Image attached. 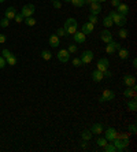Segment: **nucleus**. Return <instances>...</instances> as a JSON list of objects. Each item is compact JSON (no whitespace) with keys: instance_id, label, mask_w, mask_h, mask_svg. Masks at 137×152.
<instances>
[{"instance_id":"1","label":"nucleus","mask_w":137,"mask_h":152,"mask_svg":"<svg viewBox=\"0 0 137 152\" xmlns=\"http://www.w3.org/2000/svg\"><path fill=\"white\" fill-rule=\"evenodd\" d=\"M108 15H110V17H111V18H113L114 25L119 26V28H123V26L126 25L127 19H126V17H125V15H121V14H118L116 11H111V12H110Z\"/></svg>"},{"instance_id":"2","label":"nucleus","mask_w":137,"mask_h":152,"mask_svg":"<svg viewBox=\"0 0 137 152\" xmlns=\"http://www.w3.org/2000/svg\"><path fill=\"white\" fill-rule=\"evenodd\" d=\"M63 29L66 30L67 34H74V33L77 32V29H78V23H77V21H75L74 18H69V19H67V21L64 22Z\"/></svg>"},{"instance_id":"3","label":"nucleus","mask_w":137,"mask_h":152,"mask_svg":"<svg viewBox=\"0 0 137 152\" xmlns=\"http://www.w3.org/2000/svg\"><path fill=\"white\" fill-rule=\"evenodd\" d=\"M113 144L115 145L116 151L123 152V151H126V147L129 145V138H121V137H116L115 140L113 141Z\"/></svg>"},{"instance_id":"4","label":"nucleus","mask_w":137,"mask_h":152,"mask_svg":"<svg viewBox=\"0 0 137 152\" xmlns=\"http://www.w3.org/2000/svg\"><path fill=\"white\" fill-rule=\"evenodd\" d=\"M114 99H115V93L113 91H110V89H105V91H103L100 97H99V102L104 103V102H110V100H114Z\"/></svg>"},{"instance_id":"5","label":"nucleus","mask_w":137,"mask_h":152,"mask_svg":"<svg viewBox=\"0 0 137 152\" xmlns=\"http://www.w3.org/2000/svg\"><path fill=\"white\" fill-rule=\"evenodd\" d=\"M34 4L29 3V4H25L23 7H22L21 10V14L23 15V18H28V17H32L33 14H34Z\"/></svg>"},{"instance_id":"6","label":"nucleus","mask_w":137,"mask_h":152,"mask_svg":"<svg viewBox=\"0 0 137 152\" xmlns=\"http://www.w3.org/2000/svg\"><path fill=\"white\" fill-rule=\"evenodd\" d=\"M80 60H81V63H82V64H89L92 60H93V52H92V51H89V50L84 51V52H82V55L80 56Z\"/></svg>"},{"instance_id":"7","label":"nucleus","mask_w":137,"mask_h":152,"mask_svg":"<svg viewBox=\"0 0 137 152\" xmlns=\"http://www.w3.org/2000/svg\"><path fill=\"white\" fill-rule=\"evenodd\" d=\"M70 55L71 53L67 50H59V52L56 53V58H58V60H59L60 63H66V62L70 60Z\"/></svg>"},{"instance_id":"8","label":"nucleus","mask_w":137,"mask_h":152,"mask_svg":"<svg viewBox=\"0 0 137 152\" xmlns=\"http://www.w3.org/2000/svg\"><path fill=\"white\" fill-rule=\"evenodd\" d=\"M136 95H137V86L133 85V86H126L125 92H123V96L126 99H136Z\"/></svg>"},{"instance_id":"9","label":"nucleus","mask_w":137,"mask_h":152,"mask_svg":"<svg viewBox=\"0 0 137 152\" xmlns=\"http://www.w3.org/2000/svg\"><path fill=\"white\" fill-rule=\"evenodd\" d=\"M108 66H110V62L107 58H102V59L97 60V64H96V69L99 71H103L104 73L105 70H108Z\"/></svg>"},{"instance_id":"10","label":"nucleus","mask_w":137,"mask_h":152,"mask_svg":"<svg viewBox=\"0 0 137 152\" xmlns=\"http://www.w3.org/2000/svg\"><path fill=\"white\" fill-rule=\"evenodd\" d=\"M104 137L107 138V141H110V142H113L114 140H115L116 138V136H118V132L115 130V129H114V127H108V129H107V130L104 132Z\"/></svg>"},{"instance_id":"11","label":"nucleus","mask_w":137,"mask_h":152,"mask_svg":"<svg viewBox=\"0 0 137 152\" xmlns=\"http://www.w3.org/2000/svg\"><path fill=\"white\" fill-rule=\"evenodd\" d=\"M100 39H102V41L104 42V44H108L110 41H113V34H111V32H110V30L104 29V30H102V32H100Z\"/></svg>"},{"instance_id":"12","label":"nucleus","mask_w":137,"mask_h":152,"mask_svg":"<svg viewBox=\"0 0 137 152\" xmlns=\"http://www.w3.org/2000/svg\"><path fill=\"white\" fill-rule=\"evenodd\" d=\"M89 11H91L92 15H99L100 12H102V6H100V3H91L89 4Z\"/></svg>"},{"instance_id":"13","label":"nucleus","mask_w":137,"mask_h":152,"mask_svg":"<svg viewBox=\"0 0 137 152\" xmlns=\"http://www.w3.org/2000/svg\"><path fill=\"white\" fill-rule=\"evenodd\" d=\"M93 30H95V25H93V23H91V22H85L84 25H82V28H81V32L84 33V34L93 33Z\"/></svg>"},{"instance_id":"14","label":"nucleus","mask_w":137,"mask_h":152,"mask_svg":"<svg viewBox=\"0 0 137 152\" xmlns=\"http://www.w3.org/2000/svg\"><path fill=\"white\" fill-rule=\"evenodd\" d=\"M48 42L52 48H56V47H59V44H60V37H58L56 34H51L48 39Z\"/></svg>"},{"instance_id":"15","label":"nucleus","mask_w":137,"mask_h":152,"mask_svg":"<svg viewBox=\"0 0 137 152\" xmlns=\"http://www.w3.org/2000/svg\"><path fill=\"white\" fill-rule=\"evenodd\" d=\"M73 36H74V41L77 44H84L85 40H86V34H84L82 32H75Z\"/></svg>"},{"instance_id":"16","label":"nucleus","mask_w":137,"mask_h":152,"mask_svg":"<svg viewBox=\"0 0 137 152\" xmlns=\"http://www.w3.org/2000/svg\"><path fill=\"white\" fill-rule=\"evenodd\" d=\"M103 78H104V74H103V71H99L97 69L92 71V81H93V82H100Z\"/></svg>"},{"instance_id":"17","label":"nucleus","mask_w":137,"mask_h":152,"mask_svg":"<svg viewBox=\"0 0 137 152\" xmlns=\"http://www.w3.org/2000/svg\"><path fill=\"white\" fill-rule=\"evenodd\" d=\"M116 12L118 14H121V15H125L126 17L127 14H129V6L127 4H125V3H121L118 7H116Z\"/></svg>"},{"instance_id":"18","label":"nucleus","mask_w":137,"mask_h":152,"mask_svg":"<svg viewBox=\"0 0 137 152\" xmlns=\"http://www.w3.org/2000/svg\"><path fill=\"white\" fill-rule=\"evenodd\" d=\"M15 15H17V10L14 7H8L7 10L4 11V18H7V19H14Z\"/></svg>"},{"instance_id":"19","label":"nucleus","mask_w":137,"mask_h":152,"mask_svg":"<svg viewBox=\"0 0 137 152\" xmlns=\"http://www.w3.org/2000/svg\"><path fill=\"white\" fill-rule=\"evenodd\" d=\"M91 132H92V134H100V133L104 132V127H103L102 124H93L91 127Z\"/></svg>"},{"instance_id":"20","label":"nucleus","mask_w":137,"mask_h":152,"mask_svg":"<svg viewBox=\"0 0 137 152\" xmlns=\"http://www.w3.org/2000/svg\"><path fill=\"white\" fill-rule=\"evenodd\" d=\"M123 84L126 85V86H133L136 85V78L133 75H123Z\"/></svg>"},{"instance_id":"21","label":"nucleus","mask_w":137,"mask_h":152,"mask_svg":"<svg viewBox=\"0 0 137 152\" xmlns=\"http://www.w3.org/2000/svg\"><path fill=\"white\" fill-rule=\"evenodd\" d=\"M92 136H93V134H92L91 130H86V129H85V130L81 132V138H82L84 141H89V140L92 138Z\"/></svg>"},{"instance_id":"22","label":"nucleus","mask_w":137,"mask_h":152,"mask_svg":"<svg viewBox=\"0 0 137 152\" xmlns=\"http://www.w3.org/2000/svg\"><path fill=\"white\" fill-rule=\"evenodd\" d=\"M116 52H118V56L123 60L129 58V50H126V48H121V50H118Z\"/></svg>"},{"instance_id":"23","label":"nucleus","mask_w":137,"mask_h":152,"mask_svg":"<svg viewBox=\"0 0 137 152\" xmlns=\"http://www.w3.org/2000/svg\"><path fill=\"white\" fill-rule=\"evenodd\" d=\"M103 25H104V28H105V29H108V28H111V26H114L113 18L110 17V15L104 17V19H103Z\"/></svg>"},{"instance_id":"24","label":"nucleus","mask_w":137,"mask_h":152,"mask_svg":"<svg viewBox=\"0 0 137 152\" xmlns=\"http://www.w3.org/2000/svg\"><path fill=\"white\" fill-rule=\"evenodd\" d=\"M127 108H129L130 111H136L137 110V103H136V99H130L129 102L126 103Z\"/></svg>"},{"instance_id":"25","label":"nucleus","mask_w":137,"mask_h":152,"mask_svg":"<svg viewBox=\"0 0 137 152\" xmlns=\"http://www.w3.org/2000/svg\"><path fill=\"white\" fill-rule=\"evenodd\" d=\"M41 58L44 60H49L51 58H52V52H51V51H48V50L41 51Z\"/></svg>"},{"instance_id":"26","label":"nucleus","mask_w":137,"mask_h":152,"mask_svg":"<svg viewBox=\"0 0 137 152\" xmlns=\"http://www.w3.org/2000/svg\"><path fill=\"white\" fill-rule=\"evenodd\" d=\"M6 63H8V66H15V64H17V56H15V55H11L10 58L6 59Z\"/></svg>"},{"instance_id":"27","label":"nucleus","mask_w":137,"mask_h":152,"mask_svg":"<svg viewBox=\"0 0 137 152\" xmlns=\"http://www.w3.org/2000/svg\"><path fill=\"white\" fill-rule=\"evenodd\" d=\"M23 22L26 23L28 26H34L36 25V19L33 17H28V18H25Z\"/></svg>"},{"instance_id":"28","label":"nucleus","mask_w":137,"mask_h":152,"mask_svg":"<svg viewBox=\"0 0 137 152\" xmlns=\"http://www.w3.org/2000/svg\"><path fill=\"white\" fill-rule=\"evenodd\" d=\"M70 3L74 7H82V6H85V0H70Z\"/></svg>"},{"instance_id":"29","label":"nucleus","mask_w":137,"mask_h":152,"mask_svg":"<svg viewBox=\"0 0 137 152\" xmlns=\"http://www.w3.org/2000/svg\"><path fill=\"white\" fill-rule=\"evenodd\" d=\"M105 52L110 53V55H113V53H115L116 51H115V48H114V47L108 42V44H105Z\"/></svg>"},{"instance_id":"30","label":"nucleus","mask_w":137,"mask_h":152,"mask_svg":"<svg viewBox=\"0 0 137 152\" xmlns=\"http://www.w3.org/2000/svg\"><path fill=\"white\" fill-rule=\"evenodd\" d=\"M127 34H129V32H127L126 29H121L119 32H118V37H119V39H126L127 37Z\"/></svg>"},{"instance_id":"31","label":"nucleus","mask_w":137,"mask_h":152,"mask_svg":"<svg viewBox=\"0 0 137 152\" xmlns=\"http://www.w3.org/2000/svg\"><path fill=\"white\" fill-rule=\"evenodd\" d=\"M96 144H97L99 147H102V148H103V147H104V145L107 144V138H105V137H100V138H97V140H96Z\"/></svg>"},{"instance_id":"32","label":"nucleus","mask_w":137,"mask_h":152,"mask_svg":"<svg viewBox=\"0 0 137 152\" xmlns=\"http://www.w3.org/2000/svg\"><path fill=\"white\" fill-rule=\"evenodd\" d=\"M56 36H58V37H66V36H69V34L66 33V30H64L63 28H59L56 30Z\"/></svg>"},{"instance_id":"33","label":"nucleus","mask_w":137,"mask_h":152,"mask_svg":"<svg viewBox=\"0 0 137 152\" xmlns=\"http://www.w3.org/2000/svg\"><path fill=\"white\" fill-rule=\"evenodd\" d=\"M127 132H129L130 134H136V133H137L136 124H132V125H129V127H127Z\"/></svg>"},{"instance_id":"34","label":"nucleus","mask_w":137,"mask_h":152,"mask_svg":"<svg viewBox=\"0 0 137 152\" xmlns=\"http://www.w3.org/2000/svg\"><path fill=\"white\" fill-rule=\"evenodd\" d=\"M88 22H91V23H93V25H96L99 22V19H97V15H89L88 17Z\"/></svg>"},{"instance_id":"35","label":"nucleus","mask_w":137,"mask_h":152,"mask_svg":"<svg viewBox=\"0 0 137 152\" xmlns=\"http://www.w3.org/2000/svg\"><path fill=\"white\" fill-rule=\"evenodd\" d=\"M8 25H10V19H7V18H3L0 21V26L1 28H8Z\"/></svg>"},{"instance_id":"36","label":"nucleus","mask_w":137,"mask_h":152,"mask_svg":"<svg viewBox=\"0 0 137 152\" xmlns=\"http://www.w3.org/2000/svg\"><path fill=\"white\" fill-rule=\"evenodd\" d=\"M14 19H15V22H17V23H22V22H23V19H25V18H23V15H22L21 12H19V14H18V12H17V15H15V18H14Z\"/></svg>"},{"instance_id":"37","label":"nucleus","mask_w":137,"mask_h":152,"mask_svg":"<svg viewBox=\"0 0 137 152\" xmlns=\"http://www.w3.org/2000/svg\"><path fill=\"white\" fill-rule=\"evenodd\" d=\"M67 51H69L70 53H75V52L78 51V48H77V45H74V44H70V45H69V48H67Z\"/></svg>"},{"instance_id":"38","label":"nucleus","mask_w":137,"mask_h":152,"mask_svg":"<svg viewBox=\"0 0 137 152\" xmlns=\"http://www.w3.org/2000/svg\"><path fill=\"white\" fill-rule=\"evenodd\" d=\"M73 66H74V67H80V66H82L80 58H74V59H73Z\"/></svg>"},{"instance_id":"39","label":"nucleus","mask_w":137,"mask_h":152,"mask_svg":"<svg viewBox=\"0 0 137 152\" xmlns=\"http://www.w3.org/2000/svg\"><path fill=\"white\" fill-rule=\"evenodd\" d=\"M110 44L115 48V51H118V50H121V48H122V45H121V44H118L116 41H114V40H113V41H110Z\"/></svg>"},{"instance_id":"40","label":"nucleus","mask_w":137,"mask_h":152,"mask_svg":"<svg viewBox=\"0 0 137 152\" xmlns=\"http://www.w3.org/2000/svg\"><path fill=\"white\" fill-rule=\"evenodd\" d=\"M1 53H3V58H4V59H7V58H10L11 55H12V53H11L8 50H3V51H1Z\"/></svg>"},{"instance_id":"41","label":"nucleus","mask_w":137,"mask_h":152,"mask_svg":"<svg viewBox=\"0 0 137 152\" xmlns=\"http://www.w3.org/2000/svg\"><path fill=\"white\" fill-rule=\"evenodd\" d=\"M52 6L55 8H60V7H62V3H60L59 0H53V1H52Z\"/></svg>"},{"instance_id":"42","label":"nucleus","mask_w":137,"mask_h":152,"mask_svg":"<svg viewBox=\"0 0 137 152\" xmlns=\"http://www.w3.org/2000/svg\"><path fill=\"white\" fill-rule=\"evenodd\" d=\"M6 64H7L6 63V59H4L3 56H0V69H4L6 67Z\"/></svg>"},{"instance_id":"43","label":"nucleus","mask_w":137,"mask_h":152,"mask_svg":"<svg viewBox=\"0 0 137 152\" xmlns=\"http://www.w3.org/2000/svg\"><path fill=\"white\" fill-rule=\"evenodd\" d=\"M119 4H121V0H111V6H113V7L116 8Z\"/></svg>"},{"instance_id":"44","label":"nucleus","mask_w":137,"mask_h":152,"mask_svg":"<svg viewBox=\"0 0 137 152\" xmlns=\"http://www.w3.org/2000/svg\"><path fill=\"white\" fill-rule=\"evenodd\" d=\"M6 40H7L6 34H3V33H0V44H4V42H6Z\"/></svg>"},{"instance_id":"45","label":"nucleus","mask_w":137,"mask_h":152,"mask_svg":"<svg viewBox=\"0 0 137 152\" xmlns=\"http://www.w3.org/2000/svg\"><path fill=\"white\" fill-rule=\"evenodd\" d=\"M103 74H104V77H107V78H110V77H111V75H113V74H111V71H110V70H105L104 73H103Z\"/></svg>"},{"instance_id":"46","label":"nucleus","mask_w":137,"mask_h":152,"mask_svg":"<svg viewBox=\"0 0 137 152\" xmlns=\"http://www.w3.org/2000/svg\"><path fill=\"white\" fill-rule=\"evenodd\" d=\"M97 0H85V4H91V3H96Z\"/></svg>"},{"instance_id":"47","label":"nucleus","mask_w":137,"mask_h":152,"mask_svg":"<svg viewBox=\"0 0 137 152\" xmlns=\"http://www.w3.org/2000/svg\"><path fill=\"white\" fill-rule=\"evenodd\" d=\"M88 147V144H86V141H84L82 144H81V148H86Z\"/></svg>"},{"instance_id":"48","label":"nucleus","mask_w":137,"mask_h":152,"mask_svg":"<svg viewBox=\"0 0 137 152\" xmlns=\"http://www.w3.org/2000/svg\"><path fill=\"white\" fill-rule=\"evenodd\" d=\"M133 67H137V59H133Z\"/></svg>"},{"instance_id":"49","label":"nucleus","mask_w":137,"mask_h":152,"mask_svg":"<svg viewBox=\"0 0 137 152\" xmlns=\"http://www.w3.org/2000/svg\"><path fill=\"white\" fill-rule=\"evenodd\" d=\"M103 1H107V0H97V3H103Z\"/></svg>"},{"instance_id":"50","label":"nucleus","mask_w":137,"mask_h":152,"mask_svg":"<svg viewBox=\"0 0 137 152\" xmlns=\"http://www.w3.org/2000/svg\"><path fill=\"white\" fill-rule=\"evenodd\" d=\"M4 1H6V0H0V4H1V3H4Z\"/></svg>"},{"instance_id":"51","label":"nucleus","mask_w":137,"mask_h":152,"mask_svg":"<svg viewBox=\"0 0 137 152\" xmlns=\"http://www.w3.org/2000/svg\"><path fill=\"white\" fill-rule=\"evenodd\" d=\"M64 1H66V3H70V0H64Z\"/></svg>"},{"instance_id":"52","label":"nucleus","mask_w":137,"mask_h":152,"mask_svg":"<svg viewBox=\"0 0 137 152\" xmlns=\"http://www.w3.org/2000/svg\"><path fill=\"white\" fill-rule=\"evenodd\" d=\"M51 1H53V0H51Z\"/></svg>"},{"instance_id":"53","label":"nucleus","mask_w":137,"mask_h":152,"mask_svg":"<svg viewBox=\"0 0 137 152\" xmlns=\"http://www.w3.org/2000/svg\"><path fill=\"white\" fill-rule=\"evenodd\" d=\"M0 52H1V51H0Z\"/></svg>"}]
</instances>
